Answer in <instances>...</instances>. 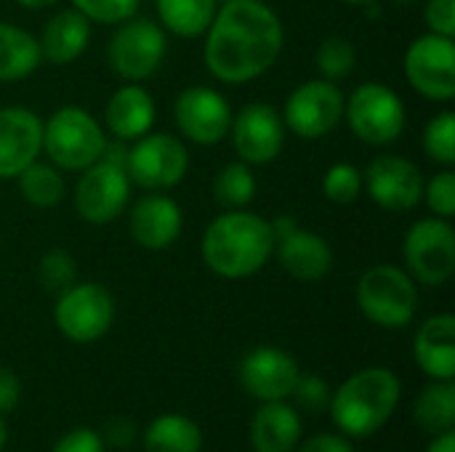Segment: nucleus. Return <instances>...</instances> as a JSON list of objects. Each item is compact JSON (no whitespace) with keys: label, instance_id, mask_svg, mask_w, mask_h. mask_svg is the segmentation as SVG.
<instances>
[{"label":"nucleus","instance_id":"a19ab883","mask_svg":"<svg viewBox=\"0 0 455 452\" xmlns=\"http://www.w3.org/2000/svg\"><path fill=\"white\" fill-rule=\"evenodd\" d=\"M296 452H355V445H352V440L344 437L341 432H339V434L323 432V434H315V437L299 442Z\"/></svg>","mask_w":455,"mask_h":452},{"label":"nucleus","instance_id":"c756f323","mask_svg":"<svg viewBox=\"0 0 455 452\" xmlns=\"http://www.w3.org/2000/svg\"><path fill=\"white\" fill-rule=\"evenodd\" d=\"M213 197L219 205H224L229 210L248 208L256 197V176H253L251 165L243 160L224 165L213 178Z\"/></svg>","mask_w":455,"mask_h":452},{"label":"nucleus","instance_id":"de8ad7c7","mask_svg":"<svg viewBox=\"0 0 455 452\" xmlns=\"http://www.w3.org/2000/svg\"><path fill=\"white\" fill-rule=\"evenodd\" d=\"M392 3H397V5H413V3H421V0H392Z\"/></svg>","mask_w":455,"mask_h":452},{"label":"nucleus","instance_id":"7ed1b4c3","mask_svg":"<svg viewBox=\"0 0 455 452\" xmlns=\"http://www.w3.org/2000/svg\"><path fill=\"white\" fill-rule=\"evenodd\" d=\"M403 397V384L389 368H365L349 376L331 397V418L349 440H365L381 432Z\"/></svg>","mask_w":455,"mask_h":452},{"label":"nucleus","instance_id":"f704fd0d","mask_svg":"<svg viewBox=\"0 0 455 452\" xmlns=\"http://www.w3.org/2000/svg\"><path fill=\"white\" fill-rule=\"evenodd\" d=\"M421 200L437 218H453L455 216V173L451 168L435 173L429 181H424Z\"/></svg>","mask_w":455,"mask_h":452},{"label":"nucleus","instance_id":"b1692460","mask_svg":"<svg viewBox=\"0 0 455 452\" xmlns=\"http://www.w3.org/2000/svg\"><path fill=\"white\" fill-rule=\"evenodd\" d=\"M37 43L43 59H48L51 64H72L85 53L91 43V19H85L77 8H64L48 19Z\"/></svg>","mask_w":455,"mask_h":452},{"label":"nucleus","instance_id":"a878e982","mask_svg":"<svg viewBox=\"0 0 455 452\" xmlns=\"http://www.w3.org/2000/svg\"><path fill=\"white\" fill-rule=\"evenodd\" d=\"M144 452H200L203 432L181 413H163L144 429Z\"/></svg>","mask_w":455,"mask_h":452},{"label":"nucleus","instance_id":"e433bc0d","mask_svg":"<svg viewBox=\"0 0 455 452\" xmlns=\"http://www.w3.org/2000/svg\"><path fill=\"white\" fill-rule=\"evenodd\" d=\"M293 400H296V405L301 408V410H307V413H325L328 410V405H331V397H333V392H331V386L325 384V378H320V376H315V373H309V376H299V381H296V386H293V394H291Z\"/></svg>","mask_w":455,"mask_h":452},{"label":"nucleus","instance_id":"0eeeda50","mask_svg":"<svg viewBox=\"0 0 455 452\" xmlns=\"http://www.w3.org/2000/svg\"><path fill=\"white\" fill-rule=\"evenodd\" d=\"M165 53H168L165 29L144 16H131L120 21L107 45V59L112 72L128 83H141L152 77L163 67Z\"/></svg>","mask_w":455,"mask_h":452},{"label":"nucleus","instance_id":"c03bdc74","mask_svg":"<svg viewBox=\"0 0 455 452\" xmlns=\"http://www.w3.org/2000/svg\"><path fill=\"white\" fill-rule=\"evenodd\" d=\"M21 8H32V11H37V8H48V5H53L56 0H16Z\"/></svg>","mask_w":455,"mask_h":452},{"label":"nucleus","instance_id":"f257e3e1","mask_svg":"<svg viewBox=\"0 0 455 452\" xmlns=\"http://www.w3.org/2000/svg\"><path fill=\"white\" fill-rule=\"evenodd\" d=\"M283 43V21L264 0H224L205 29L203 56L216 80L240 85L269 72Z\"/></svg>","mask_w":455,"mask_h":452},{"label":"nucleus","instance_id":"2eb2a0df","mask_svg":"<svg viewBox=\"0 0 455 452\" xmlns=\"http://www.w3.org/2000/svg\"><path fill=\"white\" fill-rule=\"evenodd\" d=\"M229 136L243 163L267 165L277 160L285 147L283 112L267 101H251L237 115H232Z\"/></svg>","mask_w":455,"mask_h":452},{"label":"nucleus","instance_id":"f3484780","mask_svg":"<svg viewBox=\"0 0 455 452\" xmlns=\"http://www.w3.org/2000/svg\"><path fill=\"white\" fill-rule=\"evenodd\" d=\"M299 376H301L299 362L280 346H256L237 365L240 386L256 402L288 400L293 394Z\"/></svg>","mask_w":455,"mask_h":452},{"label":"nucleus","instance_id":"9b49d317","mask_svg":"<svg viewBox=\"0 0 455 452\" xmlns=\"http://www.w3.org/2000/svg\"><path fill=\"white\" fill-rule=\"evenodd\" d=\"M344 107H347V96L341 93L336 83L323 80V77L307 80L296 85L293 93L288 96L283 123L299 139L317 141L341 125Z\"/></svg>","mask_w":455,"mask_h":452},{"label":"nucleus","instance_id":"bb28decb","mask_svg":"<svg viewBox=\"0 0 455 452\" xmlns=\"http://www.w3.org/2000/svg\"><path fill=\"white\" fill-rule=\"evenodd\" d=\"M160 27L179 37H200L211 27L219 0H155Z\"/></svg>","mask_w":455,"mask_h":452},{"label":"nucleus","instance_id":"2f4dec72","mask_svg":"<svg viewBox=\"0 0 455 452\" xmlns=\"http://www.w3.org/2000/svg\"><path fill=\"white\" fill-rule=\"evenodd\" d=\"M421 147L427 152L429 160L451 168L455 163V115L451 109H443L440 115H435L421 136Z\"/></svg>","mask_w":455,"mask_h":452},{"label":"nucleus","instance_id":"c85d7f7f","mask_svg":"<svg viewBox=\"0 0 455 452\" xmlns=\"http://www.w3.org/2000/svg\"><path fill=\"white\" fill-rule=\"evenodd\" d=\"M416 424L435 434L455 429V386L453 381H432L416 400Z\"/></svg>","mask_w":455,"mask_h":452},{"label":"nucleus","instance_id":"79ce46f5","mask_svg":"<svg viewBox=\"0 0 455 452\" xmlns=\"http://www.w3.org/2000/svg\"><path fill=\"white\" fill-rule=\"evenodd\" d=\"M19 400H21V381H19V376L11 368L0 365V416L16 410Z\"/></svg>","mask_w":455,"mask_h":452},{"label":"nucleus","instance_id":"aec40b11","mask_svg":"<svg viewBox=\"0 0 455 452\" xmlns=\"http://www.w3.org/2000/svg\"><path fill=\"white\" fill-rule=\"evenodd\" d=\"M272 256L293 280L301 282H320L333 269V248L328 245V240L299 224L275 240Z\"/></svg>","mask_w":455,"mask_h":452},{"label":"nucleus","instance_id":"20e7f679","mask_svg":"<svg viewBox=\"0 0 455 452\" xmlns=\"http://www.w3.org/2000/svg\"><path fill=\"white\" fill-rule=\"evenodd\" d=\"M107 149V136L99 120L77 107H59L43 123V152L59 170H85L96 160H101Z\"/></svg>","mask_w":455,"mask_h":452},{"label":"nucleus","instance_id":"393cba45","mask_svg":"<svg viewBox=\"0 0 455 452\" xmlns=\"http://www.w3.org/2000/svg\"><path fill=\"white\" fill-rule=\"evenodd\" d=\"M43 61L40 43L27 29L0 21V83L29 77Z\"/></svg>","mask_w":455,"mask_h":452},{"label":"nucleus","instance_id":"c9c22d12","mask_svg":"<svg viewBox=\"0 0 455 452\" xmlns=\"http://www.w3.org/2000/svg\"><path fill=\"white\" fill-rule=\"evenodd\" d=\"M139 5L141 0H72V8L96 24H120L136 16Z\"/></svg>","mask_w":455,"mask_h":452},{"label":"nucleus","instance_id":"9d476101","mask_svg":"<svg viewBox=\"0 0 455 452\" xmlns=\"http://www.w3.org/2000/svg\"><path fill=\"white\" fill-rule=\"evenodd\" d=\"M53 322L67 341L93 344L104 338L115 322V298L99 282H75L59 293Z\"/></svg>","mask_w":455,"mask_h":452},{"label":"nucleus","instance_id":"423d86ee","mask_svg":"<svg viewBox=\"0 0 455 452\" xmlns=\"http://www.w3.org/2000/svg\"><path fill=\"white\" fill-rule=\"evenodd\" d=\"M352 133L368 147L395 144L408 123V112L397 91L384 83H363L352 91L344 107Z\"/></svg>","mask_w":455,"mask_h":452},{"label":"nucleus","instance_id":"a18cd8bd","mask_svg":"<svg viewBox=\"0 0 455 452\" xmlns=\"http://www.w3.org/2000/svg\"><path fill=\"white\" fill-rule=\"evenodd\" d=\"M5 445H8V424H5V418L0 416V452L5 450Z\"/></svg>","mask_w":455,"mask_h":452},{"label":"nucleus","instance_id":"f03ea898","mask_svg":"<svg viewBox=\"0 0 455 452\" xmlns=\"http://www.w3.org/2000/svg\"><path fill=\"white\" fill-rule=\"evenodd\" d=\"M200 250L213 274L224 280H245L269 264L275 240L267 218L237 208L208 224Z\"/></svg>","mask_w":455,"mask_h":452},{"label":"nucleus","instance_id":"7c9ffc66","mask_svg":"<svg viewBox=\"0 0 455 452\" xmlns=\"http://www.w3.org/2000/svg\"><path fill=\"white\" fill-rule=\"evenodd\" d=\"M315 64H317V72L323 80H331V83H339L344 77H349L357 67V48L349 37H341V35H333V37H325L315 53Z\"/></svg>","mask_w":455,"mask_h":452},{"label":"nucleus","instance_id":"ea45409f","mask_svg":"<svg viewBox=\"0 0 455 452\" xmlns=\"http://www.w3.org/2000/svg\"><path fill=\"white\" fill-rule=\"evenodd\" d=\"M101 440H104V445H107V448L125 450V448H131V445H133V440H136V426H133V421H131V418L117 416V418H112V421L104 426Z\"/></svg>","mask_w":455,"mask_h":452},{"label":"nucleus","instance_id":"6e6552de","mask_svg":"<svg viewBox=\"0 0 455 452\" xmlns=\"http://www.w3.org/2000/svg\"><path fill=\"white\" fill-rule=\"evenodd\" d=\"M405 272L429 288L445 285L455 272V229L448 218H421L403 240Z\"/></svg>","mask_w":455,"mask_h":452},{"label":"nucleus","instance_id":"4c0bfd02","mask_svg":"<svg viewBox=\"0 0 455 452\" xmlns=\"http://www.w3.org/2000/svg\"><path fill=\"white\" fill-rule=\"evenodd\" d=\"M424 21L435 35H455V0H424Z\"/></svg>","mask_w":455,"mask_h":452},{"label":"nucleus","instance_id":"4be33fe9","mask_svg":"<svg viewBox=\"0 0 455 452\" xmlns=\"http://www.w3.org/2000/svg\"><path fill=\"white\" fill-rule=\"evenodd\" d=\"M413 357L419 368L432 381H453L455 378V317L435 314L416 330Z\"/></svg>","mask_w":455,"mask_h":452},{"label":"nucleus","instance_id":"49530a36","mask_svg":"<svg viewBox=\"0 0 455 452\" xmlns=\"http://www.w3.org/2000/svg\"><path fill=\"white\" fill-rule=\"evenodd\" d=\"M341 3H352V5H371L376 0H341Z\"/></svg>","mask_w":455,"mask_h":452},{"label":"nucleus","instance_id":"ddd939ff","mask_svg":"<svg viewBox=\"0 0 455 452\" xmlns=\"http://www.w3.org/2000/svg\"><path fill=\"white\" fill-rule=\"evenodd\" d=\"M131 178L123 165L112 160H96L80 170L75 186V210L85 224L104 226L112 224L131 202Z\"/></svg>","mask_w":455,"mask_h":452},{"label":"nucleus","instance_id":"412c9836","mask_svg":"<svg viewBox=\"0 0 455 452\" xmlns=\"http://www.w3.org/2000/svg\"><path fill=\"white\" fill-rule=\"evenodd\" d=\"M155 117H157L155 99L139 83H125L123 88H117L109 96L107 109H104L107 131L117 141H136V139H141L144 133H149L155 128Z\"/></svg>","mask_w":455,"mask_h":452},{"label":"nucleus","instance_id":"1a4fd4ad","mask_svg":"<svg viewBox=\"0 0 455 452\" xmlns=\"http://www.w3.org/2000/svg\"><path fill=\"white\" fill-rule=\"evenodd\" d=\"M189 152L173 133H144L125 155V173L131 184L147 192H168L184 181Z\"/></svg>","mask_w":455,"mask_h":452},{"label":"nucleus","instance_id":"09e8293b","mask_svg":"<svg viewBox=\"0 0 455 452\" xmlns=\"http://www.w3.org/2000/svg\"><path fill=\"white\" fill-rule=\"evenodd\" d=\"M219 3H224V0H219Z\"/></svg>","mask_w":455,"mask_h":452},{"label":"nucleus","instance_id":"cd10ccee","mask_svg":"<svg viewBox=\"0 0 455 452\" xmlns=\"http://www.w3.org/2000/svg\"><path fill=\"white\" fill-rule=\"evenodd\" d=\"M16 181L21 200L32 208H56L67 197V181L53 163L35 160L16 176Z\"/></svg>","mask_w":455,"mask_h":452},{"label":"nucleus","instance_id":"473e14b6","mask_svg":"<svg viewBox=\"0 0 455 452\" xmlns=\"http://www.w3.org/2000/svg\"><path fill=\"white\" fill-rule=\"evenodd\" d=\"M37 280H40L43 290L45 293H53V296H59L69 285H75V280H77V264H75L72 253L64 250V248L45 250L43 258H40V264H37Z\"/></svg>","mask_w":455,"mask_h":452},{"label":"nucleus","instance_id":"37998d69","mask_svg":"<svg viewBox=\"0 0 455 452\" xmlns=\"http://www.w3.org/2000/svg\"><path fill=\"white\" fill-rule=\"evenodd\" d=\"M427 452H455V429L453 432L435 434V440L429 442Z\"/></svg>","mask_w":455,"mask_h":452},{"label":"nucleus","instance_id":"39448f33","mask_svg":"<svg viewBox=\"0 0 455 452\" xmlns=\"http://www.w3.org/2000/svg\"><path fill=\"white\" fill-rule=\"evenodd\" d=\"M357 306L363 317L379 328H408L419 312L416 280L395 264H376L363 272L357 282Z\"/></svg>","mask_w":455,"mask_h":452},{"label":"nucleus","instance_id":"4468645a","mask_svg":"<svg viewBox=\"0 0 455 452\" xmlns=\"http://www.w3.org/2000/svg\"><path fill=\"white\" fill-rule=\"evenodd\" d=\"M363 192L389 213H408L419 208L424 194V176L419 165L400 155H376L363 170Z\"/></svg>","mask_w":455,"mask_h":452},{"label":"nucleus","instance_id":"dca6fc26","mask_svg":"<svg viewBox=\"0 0 455 452\" xmlns=\"http://www.w3.org/2000/svg\"><path fill=\"white\" fill-rule=\"evenodd\" d=\"M173 120L184 139L200 147H213L229 136L232 107L216 88L189 85L173 101Z\"/></svg>","mask_w":455,"mask_h":452},{"label":"nucleus","instance_id":"f8f14e48","mask_svg":"<svg viewBox=\"0 0 455 452\" xmlns=\"http://www.w3.org/2000/svg\"><path fill=\"white\" fill-rule=\"evenodd\" d=\"M405 80L429 101L448 104L455 99V43L453 37L427 32L416 37L403 59Z\"/></svg>","mask_w":455,"mask_h":452},{"label":"nucleus","instance_id":"6ab92c4d","mask_svg":"<svg viewBox=\"0 0 455 452\" xmlns=\"http://www.w3.org/2000/svg\"><path fill=\"white\" fill-rule=\"evenodd\" d=\"M128 226L136 245L147 250H165L179 240L184 229V213L173 197L163 192H149L139 197L131 208Z\"/></svg>","mask_w":455,"mask_h":452},{"label":"nucleus","instance_id":"a211bd4d","mask_svg":"<svg viewBox=\"0 0 455 452\" xmlns=\"http://www.w3.org/2000/svg\"><path fill=\"white\" fill-rule=\"evenodd\" d=\"M43 152V120L27 107H0V181L16 178Z\"/></svg>","mask_w":455,"mask_h":452},{"label":"nucleus","instance_id":"5701e85b","mask_svg":"<svg viewBox=\"0 0 455 452\" xmlns=\"http://www.w3.org/2000/svg\"><path fill=\"white\" fill-rule=\"evenodd\" d=\"M301 416L296 408L283 402H261L251 421L253 452H293L301 442Z\"/></svg>","mask_w":455,"mask_h":452},{"label":"nucleus","instance_id":"58836bf2","mask_svg":"<svg viewBox=\"0 0 455 452\" xmlns=\"http://www.w3.org/2000/svg\"><path fill=\"white\" fill-rule=\"evenodd\" d=\"M51 452H107V445L93 429H72L53 445Z\"/></svg>","mask_w":455,"mask_h":452},{"label":"nucleus","instance_id":"72a5a7b5","mask_svg":"<svg viewBox=\"0 0 455 452\" xmlns=\"http://www.w3.org/2000/svg\"><path fill=\"white\" fill-rule=\"evenodd\" d=\"M323 194L336 205H352L363 194V170L352 163H336L323 176Z\"/></svg>","mask_w":455,"mask_h":452}]
</instances>
